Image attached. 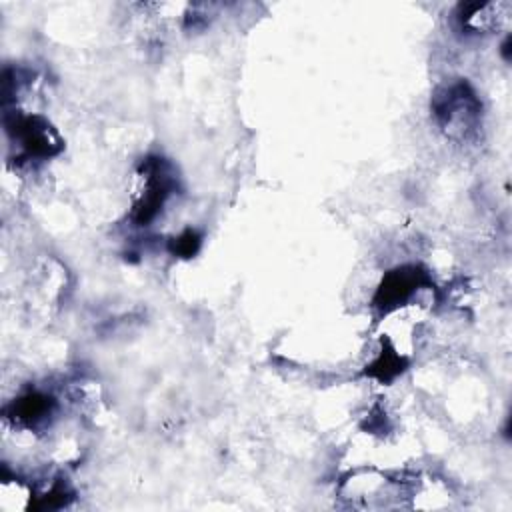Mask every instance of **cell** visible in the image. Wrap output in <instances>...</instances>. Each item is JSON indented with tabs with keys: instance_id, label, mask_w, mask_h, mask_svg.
I'll use <instances>...</instances> for the list:
<instances>
[{
	"instance_id": "5b68a950",
	"label": "cell",
	"mask_w": 512,
	"mask_h": 512,
	"mask_svg": "<svg viewBox=\"0 0 512 512\" xmlns=\"http://www.w3.org/2000/svg\"><path fill=\"white\" fill-rule=\"evenodd\" d=\"M54 412V400L52 396L44 392H26L12 404V420L26 426V428H38L48 422V418Z\"/></svg>"
},
{
	"instance_id": "7a4b0ae2",
	"label": "cell",
	"mask_w": 512,
	"mask_h": 512,
	"mask_svg": "<svg viewBox=\"0 0 512 512\" xmlns=\"http://www.w3.org/2000/svg\"><path fill=\"white\" fill-rule=\"evenodd\" d=\"M142 192L134 204V214L132 218L140 224L146 226L150 220L156 218V214L162 210L166 200L170 198L176 180L174 174L170 172V166L162 158H148L142 164Z\"/></svg>"
},
{
	"instance_id": "6da1fadb",
	"label": "cell",
	"mask_w": 512,
	"mask_h": 512,
	"mask_svg": "<svg viewBox=\"0 0 512 512\" xmlns=\"http://www.w3.org/2000/svg\"><path fill=\"white\" fill-rule=\"evenodd\" d=\"M432 110L440 128L452 138L468 136L480 120V102L464 82H454L442 88L434 96Z\"/></svg>"
},
{
	"instance_id": "3957f363",
	"label": "cell",
	"mask_w": 512,
	"mask_h": 512,
	"mask_svg": "<svg viewBox=\"0 0 512 512\" xmlns=\"http://www.w3.org/2000/svg\"><path fill=\"white\" fill-rule=\"evenodd\" d=\"M8 132L14 136L22 154L30 160L48 158L62 146L54 128L40 116H14V122H8Z\"/></svg>"
},
{
	"instance_id": "8992f818",
	"label": "cell",
	"mask_w": 512,
	"mask_h": 512,
	"mask_svg": "<svg viewBox=\"0 0 512 512\" xmlns=\"http://www.w3.org/2000/svg\"><path fill=\"white\" fill-rule=\"evenodd\" d=\"M198 244H200V238L196 236V232L188 230V232H184L182 236L176 238L174 252H178V254H182V256H192V254L196 252Z\"/></svg>"
},
{
	"instance_id": "277c9868",
	"label": "cell",
	"mask_w": 512,
	"mask_h": 512,
	"mask_svg": "<svg viewBox=\"0 0 512 512\" xmlns=\"http://www.w3.org/2000/svg\"><path fill=\"white\" fill-rule=\"evenodd\" d=\"M420 276L422 272L416 268H398L388 272L376 292V304L380 308H390L408 300L416 286H420Z\"/></svg>"
}]
</instances>
